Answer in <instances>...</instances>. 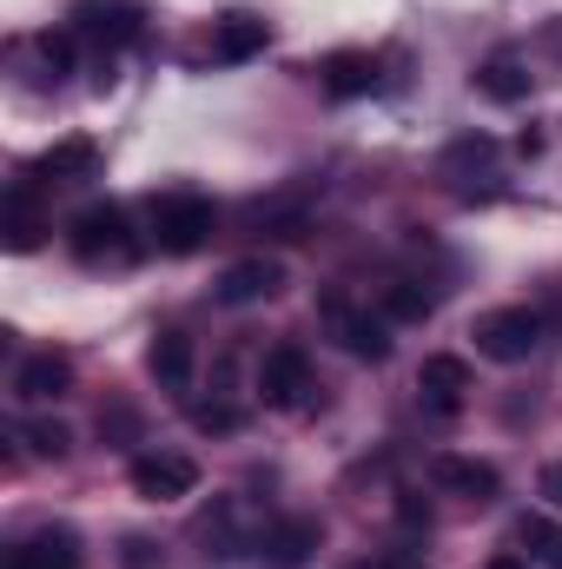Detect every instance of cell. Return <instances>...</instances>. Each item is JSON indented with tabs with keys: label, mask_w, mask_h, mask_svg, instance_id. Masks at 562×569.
Returning a JSON list of instances; mask_svg holds the SVG:
<instances>
[{
	"label": "cell",
	"mask_w": 562,
	"mask_h": 569,
	"mask_svg": "<svg viewBox=\"0 0 562 569\" xmlns=\"http://www.w3.org/2000/svg\"><path fill=\"white\" fill-rule=\"evenodd\" d=\"M378 87V60L364 47H344V53H324L318 60V93L324 100H364Z\"/></svg>",
	"instance_id": "obj_16"
},
{
	"label": "cell",
	"mask_w": 562,
	"mask_h": 569,
	"mask_svg": "<svg viewBox=\"0 0 562 569\" xmlns=\"http://www.w3.org/2000/svg\"><path fill=\"white\" fill-rule=\"evenodd\" d=\"M67 246H73V259H80V266H93V272H107V266H133V259H140V232H133L127 206H113V199H107V206L73 212Z\"/></svg>",
	"instance_id": "obj_2"
},
{
	"label": "cell",
	"mask_w": 562,
	"mask_h": 569,
	"mask_svg": "<svg viewBox=\"0 0 562 569\" xmlns=\"http://www.w3.org/2000/svg\"><path fill=\"white\" fill-rule=\"evenodd\" d=\"M536 490H543V503H550V510H562V457H556V463H543Z\"/></svg>",
	"instance_id": "obj_26"
},
{
	"label": "cell",
	"mask_w": 562,
	"mask_h": 569,
	"mask_svg": "<svg viewBox=\"0 0 562 569\" xmlns=\"http://www.w3.org/2000/svg\"><path fill=\"white\" fill-rule=\"evenodd\" d=\"M93 172H100V146L87 140V133L53 140L33 166H27V179H40V186H80V179H93Z\"/></svg>",
	"instance_id": "obj_15"
},
{
	"label": "cell",
	"mask_w": 562,
	"mask_h": 569,
	"mask_svg": "<svg viewBox=\"0 0 562 569\" xmlns=\"http://www.w3.org/2000/svg\"><path fill=\"white\" fill-rule=\"evenodd\" d=\"M20 437H27V450L47 457V463H60V457L73 450V430L60 425V418H33V425H20Z\"/></svg>",
	"instance_id": "obj_22"
},
{
	"label": "cell",
	"mask_w": 562,
	"mask_h": 569,
	"mask_svg": "<svg viewBox=\"0 0 562 569\" xmlns=\"http://www.w3.org/2000/svg\"><path fill=\"white\" fill-rule=\"evenodd\" d=\"M73 40H80L73 27H67V33H53V27H47V33H33V53L47 60V73H53V80H60V73H73Z\"/></svg>",
	"instance_id": "obj_23"
},
{
	"label": "cell",
	"mask_w": 562,
	"mask_h": 569,
	"mask_svg": "<svg viewBox=\"0 0 562 569\" xmlns=\"http://www.w3.org/2000/svg\"><path fill=\"white\" fill-rule=\"evenodd\" d=\"M543 47H550V53H562V20H556V27H543Z\"/></svg>",
	"instance_id": "obj_30"
},
{
	"label": "cell",
	"mask_w": 562,
	"mask_h": 569,
	"mask_svg": "<svg viewBox=\"0 0 562 569\" xmlns=\"http://www.w3.org/2000/svg\"><path fill=\"white\" fill-rule=\"evenodd\" d=\"M483 569H530V563H523V550H503V557H490Z\"/></svg>",
	"instance_id": "obj_29"
},
{
	"label": "cell",
	"mask_w": 562,
	"mask_h": 569,
	"mask_svg": "<svg viewBox=\"0 0 562 569\" xmlns=\"http://www.w3.org/2000/svg\"><path fill=\"white\" fill-rule=\"evenodd\" d=\"M490 166H496V140L490 133H456V140L436 152V179H450V186H463V179H476Z\"/></svg>",
	"instance_id": "obj_19"
},
{
	"label": "cell",
	"mask_w": 562,
	"mask_h": 569,
	"mask_svg": "<svg viewBox=\"0 0 562 569\" xmlns=\"http://www.w3.org/2000/svg\"><path fill=\"white\" fill-rule=\"evenodd\" d=\"M430 477H436L443 497H463V503H496V497H503V470L483 463V457H456V450H443V457L430 463Z\"/></svg>",
	"instance_id": "obj_10"
},
{
	"label": "cell",
	"mask_w": 562,
	"mask_h": 569,
	"mask_svg": "<svg viewBox=\"0 0 562 569\" xmlns=\"http://www.w3.org/2000/svg\"><path fill=\"white\" fill-rule=\"evenodd\" d=\"M324 325H331V338H338L344 358H358V365H384L391 358V318L358 311L344 298H324Z\"/></svg>",
	"instance_id": "obj_6"
},
{
	"label": "cell",
	"mask_w": 562,
	"mask_h": 569,
	"mask_svg": "<svg viewBox=\"0 0 562 569\" xmlns=\"http://www.w3.org/2000/svg\"><path fill=\"white\" fill-rule=\"evenodd\" d=\"M351 569H411V557H391V563H351Z\"/></svg>",
	"instance_id": "obj_31"
},
{
	"label": "cell",
	"mask_w": 562,
	"mask_h": 569,
	"mask_svg": "<svg viewBox=\"0 0 562 569\" xmlns=\"http://www.w3.org/2000/svg\"><path fill=\"white\" fill-rule=\"evenodd\" d=\"M265 47H272V27H265L259 13H225V20H212V60L245 67V60H259Z\"/></svg>",
	"instance_id": "obj_17"
},
{
	"label": "cell",
	"mask_w": 562,
	"mask_h": 569,
	"mask_svg": "<svg viewBox=\"0 0 562 569\" xmlns=\"http://www.w3.org/2000/svg\"><path fill=\"white\" fill-rule=\"evenodd\" d=\"M145 226H152V246L159 252L185 259V252H205L219 239V206L205 192H192V186H172V192H152Z\"/></svg>",
	"instance_id": "obj_1"
},
{
	"label": "cell",
	"mask_w": 562,
	"mask_h": 569,
	"mask_svg": "<svg viewBox=\"0 0 562 569\" xmlns=\"http://www.w3.org/2000/svg\"><path fill=\"white\" fill-rule=\"evenodd\" d=\"M430 311H436V291H430V284H418V279L384 284V318H391V325H423Z\"/></svg>",
	"instance_id": "obj_20"
},
{
	"label": "cell",
	"mask_w": 562,
	"mask_h": 569,
	"mask_svg": "<svg viewBox=\"0 0 562 569\" xmlns=\"http://www.w3.org/2000/svg\"><path fill=\"white\" fill-rule=\"evenodd\" d=\"M133 490L145 503H179V497L199 490V463L185 450H140L133 457Z\"/></svg>",
	"instance_id": "obj_7"
},
{
	"label": "cell",
	"mask_w": 562,
	"mask_h": 569,
	"mask_svg": "<svg viewBox=\"0 0 562 569\" xmlns=\"http://www.w3.org/2000/svg\"><path fill=\"white\" fill-rule=\"evenodd\" d=\"M463 391H470V365L450 358V351H430L418 365V398L436 411V418H456L463 411Z\"/></svg>",
	"instance_id": "obj_14"
},
{
	"label": "cell",
	"mask_w": 562,
	"mask_h": 569,
	"mask_svg": "<svg viewBox=\"0 0 562 569\" xmlns=\"http://www.w3.org/2000/svg\"><path fill=\"white\" fill-rule=\"evenodd\" d=\"M192 425L199 430H239V411H232V405H199Z\"/></svg>",
	"instance_id": "obj_24"
},
{
	"label": "cell",
	"mask_w": 562,
	"mask_h": 569,
	"mask_svg": "<svg viewBox=\"0 0 562 569\" xmlns=\"http://www.w3.org/2000/svg\"><path fill=\"white\" fill-rule=\"evenodd\" d=\"M127 569H159V550L145 537H127Z\"/></svg>",
	"instance_id": "obj_27"
},
{
	"label": "cell",
	"mask_w": 562,
	"mask_h": 569,
	"mask_svg": "<svg viewBox=\"0 0 562 569\" xmlns=\"http://www.w3.org/2000/svg\"><path fill=\"white\" fill-rule=\"evenodd\" d=\"M40 232H47V219L33 212V192L13 186V192H7V246H13V252H33Z\"/></svg>",
	"instance_id": "obj_21"
},
{
	"label": "cell",
	"mask_w": 562,
	"mask_h": 569,
	"mask_svg": "<svg viewBox=\"0 0 562 569\" xmlns=\"http://www.w3.org/2000/svg\"><path fill=\"white\" fill-rule=\"evenodd\" d=\"M324 543V523L318 517H279L265 537H259V563L265 569H304Z\"/></svg>",
	"instance_id": "obj_12"
},
{
	"label": "cell",
	"mask_w": 562,
	"mask_h": 569,
	"mask_svg": "<svg viewBox=\"0 0 562 569\" xmlns=\"http://www.w3.org/2000/svg\"><path fill=\"white\" fill-rule=\"evenodd\" d=\"M398 517H404L411 530H430V510H423L418 497H404V503H398Z\"/></svg>",
	"instance_id": "obj_28"
},
{
	"label": "cell",
	"mask_w": 562,
	"mask_h": 569,
	"mask_svg": "<svg viewBox=\"0 0 562 569\" xmlns=\"http://www.w3.org/2000/svg\"><path fill=\"white\" fill-rule=\"evenodd\" d=\"M7 569H87V557H80V530H73V523H40L33 537L13 543Z\"/></svg>",
	"instance_id": "obj_11"
},
{
	"label": "cell",
	"mask_w": 562,
	"mask_h": 569,
	"mask_svg": "<svg viewBox=\"0 0 562 569\" xmlns=\"http://www.w3.org/2000/svg\"><path fill=\"white\" fill-rule=\"evenodd\" d=\"M73 391V358L67 351H27L20 371H13V398L20 405H53Z\"/></svg>",
	"instance_id": "obj_13"
},
{
	"label": "cell",
	"mask_w": 562,
	"mask_h": 569,
	"mask_svg": "<svg viewBox=\"0 0 562 569\" xmlns=\"http://www.w3.org/2000/svg\"><path fill=\"white\" fill-rule=\"evenodd\" d=\"M279 291H284V266L265 259V252L232 259V266L212 279V298H219V305H265V298H279Z\"/></svg>",
	"instance_id": "obj_8"
},
{
	"label": "cell",
	"mask_w": 562,
	"mask_h": 569,
	"mask_svg": "<svg viewBox=\"0 0 562 569\" xmlns=\"http://www.w3.org/2000/svg\"><path fill=\"white\" fill-rule=\"evenodd\" d=\"M470 338H476V358H490V365H523V358L543 345V318H536L530 305H496V311H476Z\"/></svg>",
	"instance_id": "obj_3"
},
{
	"label": "cell",
	"mask_w": 562,
	"mask_h": 569,
	"mask_svg": "<svg viewBox=\"0 0 562 569\" xmlns=\"http://www.w3.org/2000/svg\"><path fill=\"white\" fill-rule=\"evenodd\" d=\"M543 557H550V569H562V530H556V543H550V550H543Z\"/></svg>",
	"instance_id": "obj_32"
},
{
	"label": "cell",
	"mask_w": 562,
	"mask_h": 569,
	"mask_svg": "<svg viewBox=\"0 0 562 569\" xmlns=\"http://www.w3.org/2000/svg\"><path fill=\"white\" fill-rule=\"evenodd\" d=\"M67 27H73L80 40H93V47L120 53V47H133V40L145 33V7H140V0H73Z\"/></svg>",
	"instance_id": "obj_5"
},
{
	"label": "cell",
	"mask_w": 562,
	"mask_h": 569,
	"mask_svg": "<svg viewBox=\"0 0 562 569\" xmlns=\"http://www.w3.org/2000/svg\"><path fill=\"white\" fill-rule=\"evenodd\" d=\"M516 543H530V550H550V543H556V530H550L543 517H523V523H516Z\"/></svg>",
	"instance_id": "obj_25"
},
{
	"label": "cell",
	"mask_w": 562,
	"mask_h": 569,
	"mask_svg": "<svg viewBox=\"0 0 562 569\" xmlns=\"http://www.w3.org/2000/svg\"><path fill=\"white\" fill-rule=\"evenodd\" d=\"M145 371H152V385L159 391H192V371H199V345H192V331H179V325H165V331H152V345H145Z\"/></svg>",
	"instance_id": "obj_9"
},
{
	"label": "cell",
	"mask_w": 562,
	"mask_h": 569,
	"mask_svg": "<svg viewBox=\"0 0 562 569\" xmlns=\"http://www.w3.org/2000/svg\"><path fill=\"white\" fill-rule=\"evenodd\" d=\"M311 358H304V345L298 338H284V345H272L265 358H259V398L272 405V411H304L311 405Z\"/></svg>",
	"instance_id": "obj_4"
},
{
	"label": "cell",
	"mask_w": 562,
	"mask_h": 569,
	"mask_svg": "<svg viewBox=\"0 0 562 569\" xmlns=\"http://www.w3.org/2000/svg\"><path fill=\"white\" fill-rule=\"evenodd\" d=\"M470 87L483 93V100H496V107H516V100H530V67H523V53H490L476 73H470Z\"/></svg>",
	"instance_id": "obj_18"
}]
</instances>
